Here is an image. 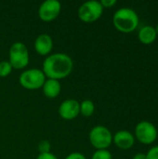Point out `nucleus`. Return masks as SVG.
<instances>
[{
    "label": "nucleus",
    "instance_id": "obj_1",
    "mask_svg": "<svg viewBox=\"0 0 158 159\" xmlns=\"http://www.w3.org/2000/svg\"><path fill=\"white\" fill-rule=\"evenodd\" d=\"M74 61L72 58L62 52L48 55L43 61L42 71L46 77L61 80L67 77L73 71Z\"/></svg>",
    "mask_w": 158,
    "mask_h": 159
},
{
    "label": "nucleus",
    "instance_id": "obj_2",
    "mask_svg": "<svg viewBox=\"0 0 158 159\" xmlns=\"http://www.w3.org/2000/svg\"><path fill=\"white\" fill-rule=\"evenodd\" d=\"M139 15L129 7H120L113 16L114 26L121 33L129 34L136 30L139 25Z\"/></svg>",
    "mask_w": 158,
    "mask_h": 159
},
{
    "label": "nucleus",
    "instance_id": "obj_3",
    "mask_svg": "<svg viewBox=\"0 0 158 159\" xmlns=\"http://www.w3.org/2000/svg\"><path fill=\"white\" fill-rule=\"evenodd\" d=\"M30 55L26 45L22 42L13 43L8 51V61L12 68L20 70L25 68L29 64Z\"/></svg>",
    "mask_w": 158,
    "mask_h": 159
},
{
    "label": "nucleus",
    "instance_id": "obj_4",
    "mask_svg": "<svg viewBox=\"0 0 158 159\" xmlns=\"http://www.w3.org/2000/svg\"><path fill=\"white\" fill-rule=\"evenodd\" d=\"M89 143L97 150L107 149L113 143V134L104 126L98 125L91 129L88 134Z\"/></svg>",
    "mask_w": 158,
    "mask_h": 159
},
{
    "label": "nucleus",
    "instance_id": "obj_5",
    "mask_svg": "<svg viewBox=\"0 0 158 159\" xmlns=\"http://www.w3.org/2000/svg\"><path fill=\"white\" fill-rule=\"evenodd\" d=\"M46 78L47 77L42 70L37 68H31L23 71L20 74L19 77V82L22 88L34 90L43 87Z\"/></svg>",
    "mask_w": 158,
    "mask_h": 159
},
{
    "label": "nucleus",
    "instance_id": "obj_6",
    "mask_svg": "<svg viewBox=\"0 0 158 159\" xmlns=\"http://www.w3.org/2000/svg\"><path fill=\"white\" fill-rule=\"evenodd\" d=\"M103 12V7L100 1L89 0L83 3L77 11L78 18L80 20L86 23H91L98 20Z\"/></svg>",
    "mask_w": 158,
    "mask_h": 159
},
{
    "label": "nucleus",
    "instance_id": "obj_7",
    "mask_svg": "<svg viewBox=\"0 0 158 159\" xmlns=\"http://www.w3.org/2000/svg\"><path fill=\"white\" fill-rule=\"evenodd\" d=\"M156 127L150 121L142 120L135 127V137L142 144H152L157 139Z\"/></svg>",
    "mask_w": 158,
    "mask_h": 159
},
{
    "label": "nucleus",
    "instance_id": "obj_8",
    "mask_svg": "<svg viewBox=\"0 0 158 159\" xmlns=\"http://www.w3.org/2000/svg\"><path fill=\"white\" fill-rule=\"evenodd\" d=\"M61 4L58 0H46L38 7V16L43 21L54 20L61 13Z\"/></svg>",
    "mask_w": 158,
    "mask_h": 159
},
{
    "label": "nucleus",
    "instance_id": "obj_9",
    "mask_svg": "<svg viewBox=\"0 0 158 159\" xmlns=\"http://www.w3.org/2000/svg\"><path fill=\"white\" fill-rule=\"evenodd\" d=\"M58 112L61 118L73 120L80 114V102L74 99H67L61 103Z\"/></svg>",
    "mask_w": 158,
    "mask_h": 159
},
{
    "label": "nucleus",
    "instance_id": "obj_10",
    "mask_svg": "<svg viewBox=\"0 0 158 159\" xmlns=\"http://www.w3.org/2000/svg\"><path fill=\"white\" fill-rule=\"evenodd\" d=\"M34 46L37 54L41 56H48L53 49V39L47 34H41L35 38Z\"/></svg>",
    "mask_w": 158,
    "mask_h": 159
},
{
    "label": "nucleus",
    "instance_id": "obj_11",
    "mask_svg": "<svg viewBox=\"0 0 158 159\" xmlns=\"http://www.w3.org/2000/svg\"><path fill=\"white\" fill-rule=\"evenodd\" d=\"M113 143L122 150H129L134 145L135 137L128 130H119L113 136Z\"/></svg>",
    "mask_w": 158,
    "mask_h": 159
},
{
    "label": "nucleus",
    "instance_id": "obj_12",
    "mask_svg": "<svg viewBox=\"0 0 158 159\" xmlns=\"http://www.w3.org/2000/svg\"><path fill=\"white\" fill-rule=\"evenodd\" d=\"M41 89L43 90L44 95L47 98L54 99L60 95L61 90V85L59 80L47 78V79H46V81Z\"/></svg>",
    "mask_w": 158,
    "mask_h": 159
},
{
    "label": "nucleus",
    "instance_id": "obj_13",
    "mask_svg": "<svg viewBox=\"0 0 158 159\" xmlns=\"http://www.w3.org/2000/svg\"><path fill=\"white\" fill-rule=\"evenodd\" d=\"M156 36L157 33L156 31V28L152 25H145L139 30V40L145 45L153 43L156 39Z\"/></svg>",
    "mask_w": 158,
    "mask_h": 159
},
{
    "label": "nucleus",
    "instance_id": "obj_14",
    "mask_svg": "<svg viewBox=\"0 0 158 159\" xmlns=\"http://www.w3.org/2000/svg\"><path fill=\"white\" fill-rule=\"evenodd\" d=\"M95 104L91 100H84L80 102V114L85 117H89L94 114Z\"/></svg>",
    "mask_w": 158,
    "mask_h": 159
},
{
    "label": "nucleus",
    "instance_id": "obj_15",
    "mask_svg": "<svg viewBox=\"0 0 158 159\" xmlns=\"http://www.w3.org/2000/svg\"><path fill=\"white\" fill-rule=\"evenodd\" d=\"M12 66L8 61H0V77H7L12 72Z\"/></svg>",
    "mask_w": 158,
    "mask_h": 159
},
{
    "label": "nucleus",
    "instance_id": "obj_16",
    "mask_svg": "<svg viewBox=\"0 0 158 159\" xmlns=\"http://www.w3.org/2000/svg\"><path fill=\"white\" fill-rule=\"evenodd\" d=\"M91 159H113L112 154L107 150H96L92 155Z\"/></svg>",
    "mask_w": 158,
    "mask_h": 159
},
{
    "label": "nucleus",
    "instance_id": "obj_17",
    "mask_svg": "<svg viewBox=\"0 0 158 159\" xmlns=\"http://www.w3.org/2000/svg\"><path fill=\"white\" fill-rule=\"evenodd\" d=\"M37 150L39 151L40 154H47V153H50L51 150V144L47 140H42L41 142H39L38 146H37Z\"/></svg>",
    "mask_w": 158,
    "mask_h": 159
},
{
    "label": "nucleus",
    "instance_id": "obj_18",
    "mask_svg": "<svg viewBox=\"0 0 158 159\" xmlns=\"http://www.w3.org/2000/svg\"><path fill=\"white\" fill-rule=\"evenodd\" d=\"M147 159H158V145L153 146L146 154Z\"/></svg>",
    "mask_w": 158,
    "mask_h": 159
},
{
    "label": "nucleus",
    "instance_id": "obj_19",
    "mask_svg": "<svg viewBox=\"0 0 158 159\" xmlns=\"http://www.w3.org/2000/svg\"><path fill=\"white\" fill-rule=\"evenodd\" d=\"M65 159H87L85 155L79 153V152H74V153H71L69 154Z\"/></svg>",
    "mask_w": 158,
    "mask_h": 159
},
{
    "label": "nucleus",
    "instance_id": "obj_20",
    "mask_svg": "<svg viewBox=\"0 0 158 159\" xmlns=\"http://www.w3.org/2000/svg\"><path fill=\"white\" fill-rule=\"evenodd\" d=\"M103 8H110L113 7L116 4V0H102L100 1Z\"/></svg>",
    "mask_w": 158,
    "mask_h": 159
},
{
    "label": "nucleus",
    "instance_id": "obj_21",
    "mask_svg": "<svg viewBox=\"0 0 158 159\" xmlns=\"http://www.w3.org/2000/svg\"><path fill=\"white\" fill-rule=\"evenodd\" d=\"M36 159H58V157L52 153H47V154H39Z\"/></svg>",
    "mask_w": 158,
    "mask_h": 159
},
{
    "label": "nucleus",
    "instance_id": "obj_22",
    "mask_svg": "<svg viewBox=\"0 0 158 159\" xmlns=\"http://www.w3.org/2000/svg\"><path fill=\"white\" fill-rule=\"evenodd\" d=\"M132 159H147V157H146V154L138 153V154H136V155L133 157V158Z\"/></svg>",
    "mask_w": 158,
    "mask_h": 159
},
{
    "label": "nucleus",
    "instance_id": "obj_23",
    "mask_svg": "<svg viewBox=\"0 0 158 159\" xmlns=\"http://www.w3.org/2000/svg\"><path fill=\"white\" fill-rule=\"evenodd\" d=\"M155 28H156V33H157V34H158V23L156 24V26Z\"/></svg>",
    "mask_w": 158,
    "mask_h": 159
}]
</instances>
